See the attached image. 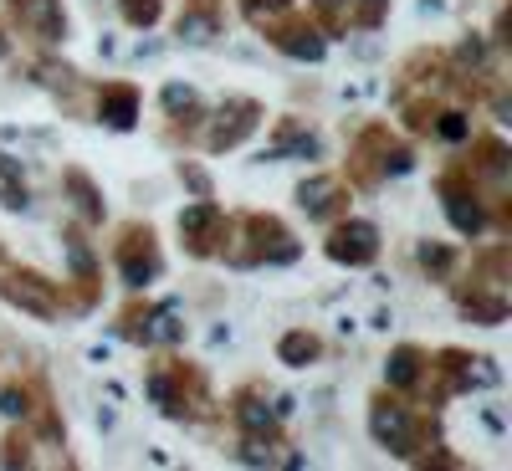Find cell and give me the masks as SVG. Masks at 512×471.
<instances>
[{
  "label": "cell",
  "instance_id": "44",
  "mask_svg": "<svg viewBox=\"0 0 512 471\" xmlns=\"http://www.w3.org/2000/svg\"><path fill=\"white\" fill-rule=\"evenodd\" d=\"M190 11H216V16H226V0H185Z\"/></svg>",
  "mask_w": 512,
  "mask_h": 471
},
{
  "label": "cell",
  "instance_id": "14",
  "mask_svg": "<svg viewBox=\"0 0 512 471\" xmlns=\"http://www.w3.org/2000/svg\"><path fill=\"white\" fill-rule=\"evenodd\" d=\"M231 425H236V436H262V441H287L282 436V410H272L267 390L262 384H236L231 390Z\"/></svg>",
  "mask_w": 512,
  "mask_h": 471
},
{
  "label": "cell",
  "instance_id": "22",
  "mask_svg": "<svg viewBox=\"0 0 512 471\" xmlns=\"http://www.w3.org/2000/svg\"><path fill=\"white\" fill-rule=\"evenodd\" d=\"M144 395L164 420H180V354L164 349L149 369H144Z\"/></svg>",
  "mask_w": 512,
  "mask_h": 471
},
{
  "label": "cell",
  "instance_id": "41",
  "mask_svg": "<svg viewBox=\"0 0 512 471\" xmlns=\"http://www.w3.org/2000/svg\"><path fill=\"white\" fill-rule=\"evenodd\" d=\"M0 205L16 210V216H21V210H31V190H26V180H0Z\"/></svg>",
  "mask_w": 512,
  "mask_h": 471
},
{
  "label": "cell",
  "instance_id": "1",
  "mask_svg": "<svg viewBox=\"0 0 512 471\" xmlns=\"http://www.w3.org/2000/svg\"><path fill=\"white\" fill-rule=\"evenodd\" d=\"M221 256L236 272L292 267L297 256H303V241H297V231L277 216V210H246V216H231V241H226Z\"/></svg>",
  "mask_w": 512,
  "mask_h": 471
},
{
  "label": "cell",
  "instance_id": "4",
  "mask_svg": "<svg viewBox=\"0 0 512 471\" xmlns=\"http://www.w3.org/2000/svg\"><path fill=\"white\" fill-rule=\"evenodd\" d=\"M267 123V103L262 98H251V93H226L216 108H205V118H200V149L205 154H236L256 128Z\"/></svg>",
  "mask_w": 512,
  "mask_h": 471
},
{
  "label": "cell",
  "instance_id": "16",
  "mask_svg": "<svg viewBox=\"0 0 512 471\" xmlns=\"http://www.w3.org/2000/svg\"><path fill=\"white\" fill-rule=\"evenodd\" d=\"M400 93H420V98H451V62L436 47H415L400 72H395V98Z\"/></svg>",
  "mask_w": 512,
  "mask_h": 471
},
{
  "label": "cell",
  "instance_id": "29",
  "mask_svg": "<svg viewBox=\"0 0 512 471\" xmlns=\"http://www.w3.org/2000/svg\"><path fill=\"white\" fill-rule=\"evenodd\" d=\"M415 267H420L425 277H431V282H451V277H456V267H461V246L425 236V241H415Z\"/></svg>",
  "mask_w": 512,
  "mask_h": 471
},
{
  "label": "cell",
  "instance_id": "46",
  "mask_svg": "<svg viewBox=\"0 0 512 471\" xmlns=\"http://www.w3.org/2000/svg\"><path fill=\"white\" fill-rule=\"evenodd\" d=\"M0 262H6V241H0Z\"/></svg>",
  "mask_w": 512,
  "mask_h": 471
},
{
  "label": "cell",
  "instance_id": "13",
  "mask_svg": "<svg viewBox=\"0 0 512 471\" xmlns=\"http://www.w3.org/2000/svg\"><path fill=\"white\" fill-rule=\"evenodd\" d=\"M477 384V354L461 349V344H446L431 354V369H425V390H431V410H441L446 400H461L472 395Z\"/></svg>",
  "mask_w": 512,
  "mask_h": 471
},
{
  "label": "cell",
  "instance_id": "15",
  "mask_svg": "<svg viewBox=\"0 0 512 471\" xmlns=\"http://www.w3.org/2000/svg\"><path fill=\"white\" fill-rule=\"evenodd\" d=\"M139 113H144V93L123 77H108L93 88V123L108 128V134H134L139 128Z\"/></svg>",
  "mask_w": 512,
  "mask_h": 471
},
{
  "label": "cell",
  "instance_id": "39",
  "mask_svg": "<svg viewBox=\"0 0 512 471\" xmlns=\"http://www.w3.org/2000/svg\"><path fill=\"white\" fill-rule=\"evenodd\" d=\"M410 466H441V471H466V456H456L441 436L436 441H425L415 456H410Z\"/></svg>",
  "mask_w": 512,
  "mask_h": 471
},
{
  "label": "cell",
  "instance_id": "26",
  "mask_svg": "<svg viewBox=\"0 0 512 471\" xmlns=\"http://www.w3.org/2000/svg\"><path fill=\"white\" fill-rule=\"evenodd\" d=\"M159 108H164V118L175 123V128H200V118H205L200 88H195V82H180V77L159 88Z\"/></svg>",
  "mask_w": 512,
  "mask_h": 471
},
{
  "label": "cell",
  "instance_id": "33",
  "mask_svg": "<svg viewBox=\"0 0 512 471\" xmlns=\"http://www.w3.org/2000/svg\"><path fill=\"white\" fill-rule=\"evenodd\" d=\"M149 297L144 292H128V303L118 308V318H113V333L123 338V344H139L144 349V333H149Z\"/></svg>",
  "mask_w": 512,
  "mask_h": 471
},
{
  "label": "cell",
  "instance_id": "21",
  "mask_svg": "<svg viewBox=\"0 0 512 471\" xmlns=\"http://www.w3.org/2000/svg\"><path fill=\"white\" fill-rule=\"evenodd\" d=\"M62 195H67L72 216H77L82 226H103V221H108V200H103V185H98V180H93L82 164H67V169H62Z\"/></svg>",
  "mask_w": 512,
  "mask_h": 471
},
{
  "label": "cell",
  "instance_id": "10",
  "mask_svg": "<svg viewBox=\"0 0 512 471\" xmlns=\"http://www.w3.org/2000/svg\"><path fill=\"white\" fill-rule=\"evenodd\" d=\"M384 251V231L369 221V216H354V210H344L338 221H328V236H323V256L333 267H349V272H364L379 262Z\"/></svg>",
  "mask_w": 512,
  "mask_h": 471
},
{
  "label": "cell",
  "instance_id": "17",
  "mask_svg": "<svg viewBox=\"0 0 512 471\" xmlns=\"http://www.w3.org/2000/svg\"><path fill=\"white\" fill-rule=\"evenodd\" d=\"M354 205V185L338 175V169H318V175H308L303 185H297V210H303L308 221H338L344 210Z\"/></svg>",
  "mask_w": 512,
  "mask_h": 471
},
{
  "label": "cell",
  "instance_id": "24",
  "mask_svg": "<svg viewBox=\"0 0 512 471\" xmlns=\"http://www.w3.org/2000/svg\"><path fill=\"white\" fill-rule=\"evenodd\" d=\"M26 425H31V436H36V441L67 446V425H62V415H57L52 384L41 379V374H31V415H26Z\"/></svg>",
  "mask_w": 512,
  "mask_h": 471
},
{
  "label": "cell",
  "instance_id": "23",
  "mask_svg": "<svg viewBox=\"0 0 512 471\" xmlns=\"http://www.w3.org/2000/svg\"><path fill=\"white\" fill-rule=\"evenodd\" d=\"M31 82H36V88H47L52 98H62L67 108H77V93H82V72L72 67V62H62L57 52H41L31 67Z\"/></svg>",
  "mask_w": 512,
  "mask_h": 471
},
{
  "label": "cell",
  "instance_id": "3",
  "mask_svg": "<svg viewBox=\"0 0 512 471\" xmlns=\"http://www.w3.org/2000/svg\"><path fill=\"white\" fill-rule=\"evenodd\" d=\"M369 436L379 451H390L395 461H410L425 441L441 436V415L431 405H410V395L395 390H374L369 395Z\"/></svg>",
  "mask_w": 512,
  "mask_h": 471
},
{
  "label": "cell",
  "instance_id": "19",
  "mask_svg": "<svg viewBox=\"0 0 512 471\" xmlns=\"http://www.w3.org/2000/svg\"><path fill=\"white\" fill-rule=\"evenodd\" d=\"M451 282H456V277H451ZM451 297H456V313H461L466 323H477V328H497V323H507V313H512L507 287L456 282V287H451Z\"/></svg>",
  "mask_w": 512,
  "mask_h": 471
},
{
  "label": "cell",
  "instance_id": "34",
  "mask_svg": "<svg viewBox=\"0 0 512 471\" xmlns=\"http://www.w3.org/2000/svg\"><path fill=\"white\" fill-rule=\"evenodd\" d=\"M0 466L16 471V466H36V436L26 420H11V431L0 436Z\"/></svg>",
  "mask_w": 512,
  "mask_h": 471
},
{
  "label": "cell",
  "instance_id": "2",
  "mask_svg": "<svg viewBox=\"0 0 512 471\" xmlns=\"http://www.w3.org/2000/svg\"><path fill=\"white\" fill-rule=\"evenodd\" d=\"M410 169H415L410 139H400L384 118H369L349 139V159H344L338 175H344L354 190H379L384 180H400V175H410Z\"/></svg>",
  "mask_w": 512,
  "mask_h": 471
},
{
  "label": "cell",
  "instance_id": "42",
  "mask_svg": "<svg viewBox=\"0 0 512 471\" xmlns=\"http://www.w3.org/2000/svg\"><path fill=\"white\" fill-rule=\"evenodd\" d=\"M180 180H185L195 195H210V175H205V169H195V164H180Z\"/></svg>",
  "mask_w": 512,
  "mask_h": 471
},
{
  "label": "cell",
  "instance_id": "37",
  "mask_svg": "<svg viewBox=\"0 0 512 471\" xmlns=\"http://www.w3.org/2000/svg\"><path fill=\"white\" fill-rule=\"evenodd\" d=\"M297 0H236V11H241V21L251 26V31H262L267 21H277L282 11H292Z\"/></svg>",
  "mask_w": 512,
  "mask_h": 471
},
{
  "label": "cell",
  "instance_id": "18",
  "mask_svg": "<svg viewBox=\"0 0 512 471\" xmlns=\"http://www.w3.org/2000/svg\"><path fill=\"white\" fill-rule=\"evenodd\" d=\"M466 144H472V154L456 159V164H461L482 190H507V175H512V144H507L502 134H472Z\"/></svg>",
  "mask_w": 512,
  "mask_h": 471
},
{
  "label": "cell",
  "instance_id": "38",
  "mask_svg": "<svg viewBox=\"0 0 512 471\" xmlns=\"http://www.w3.org/2000/svg\"><path fill=\"white\" fill-rule=\"evenodd\" d=\"M0 415L6 420H26L31 415V379H6L0 384Z\"/></svg>",
  "mask_w": 512,
  "mask_h": 471
},
{
  "label": "cell",
  "instance_id": "30",
  "mask_svg": "<svg viewBox=\"0 0 512 471\" xmlns=\"http://www.w3.org/2000/svg\"><path fill=\"white\" fill-rule=\"evenodd\" d=\"M492 52H497V47H492L482 31H466L456 47L446 52V62H451L456 72H466V77H492Z\"/></svg>",
  "mask_w": 512,
  "mask_h": 471
},
{
  "label": "cell",
  "instance_id": "20",
  "mask_svg": "<svg viewBox=\"0 0 512 471\" xmlns=\"http://www.w3.org/2000/svg\"><path fill=\"white\" fill-rule=\"evenodd\" d=\"M425 369H431V349L415 344V338H405V344H395L390 359H384V390L420 395L425 390Z\"/></svg>",
  "mask_w": 512,
  "mask_h": 471
},
{
  "label": "cell",
  "instance_id": "12",
  "mask_svg": "<svg viewBox=\"0 0 512 471\" xmlns=\"http://www.w3.org/2000/svg\"><path fill=\"white\" fill-rule=\"evenodd\" d=\"M6 16L36 52H62V41H67V6L62 0H6Z\"/></svg>",
  "mask_w": 512,
  "mask_h": 471
},
{
  "label": "cell",
  "instance_id": "45",
  "mask_svg": "<svg viewBox=\"0 0 512 471\" xmlns=\"http://www.w3.org/2000/svg\"><path fill=\"white\" fill-rule=\"evenodd\" d=\"M0 62H11V31L0 26Z\"/></svg>",
  "mask_w": 512,
  "mask_h": 471
},
{
  "label": "cell",
  "instance_id": "40",
  "mask_svg": "<svg viewBox=\"0 0 512 471\" xmlns=\"http://www.w3.org/2000/svg\"><path fill=\"white\" fill-rule=\"evenodd\" d=\"M349 16H354V31H379L390 21V0H349Z\"/></svg>",
  "mask_w": 512,
  "mask_h": 471
},
{
  "label": "cell",
  "instance_id": "5",
  "mask_svg": "<svg viewBox=\"0 0 512 471\" xmlns=\"http://www.w3.org/2000/svg\"><path fill=\"white\" fill-rule=\"evenodd\" d=\"M62 256H67V282H62V313H93L103 303V262L88 246L82 221L62 226Z\"/></svg>",
  "mask_w": 512,
  "mask_h": 471
},
{
  "label": "cell",
  "instance_id": "32",
  "mask_svg": "<svg viewBox=\"0 0 512 471\" xmlns=\"http://www.w3.org/2000/svg\"><path fill=\"white\" fill-rule=\"evenodd\" d=\"M431 139H441V144H466V139H472V108L441 98V103H436V118H431Z\"/></svg>",
  "mask_w": 512,
  "mask_h": 471
},
{
  "label": "cell",
  "instance_id": "11",
  "mask_svg": "<svg viewBox=\"0 0 512 471\" xmlns=\"http://www.w3.org/2000/svg\"><path fill=\"white\" fill-rule=\"evenodd\" d=\"M262 36H267V47H272V52H282V57H292V62L318 67V62L328 57V36L318 31V21H313L308 11H297V6L282 11L277 21H267Z\"/></svg>",
  "mask_w": 512,
  "mask_h": 471
},
{
  "label": "cell",
  "instance_id": "9",
  "mask_svg": "<svg viewBox=\"0 0 512 471\" xmlns=\"http://www.w3.org/2000/svg\"><path fill=\"white\" fill-rule=\"evenodd\" d=\"M175 231H180V246H185L190 262H216V256L226 251V241H231V210L216 205L210 195H195L180 210Z\"/></svg>",
  "mask_w": 512,
  "mask_h": 471
},
{
  "label": "cell",
  "instance_id": "28",
  "mask_svg": "<svg viewBox=\"0 0 512 471\" xmlns=\"http://www.w3.org/2000/svg\"><path fill=\"white\" fill-rule=\"evenodd\" d=\"M318 359H323L318 328H282V333H277V364H287V369H313Z\"/></svg>",
  "mask_w": 512,
  "mask_h": 471
},
{
  "label": "cell",
  "instance_id": "27",
  "mask_svg": "<svg viewBox=\"0 0 512 471\" xmlns=\"http://www.w3.org/2000/svg\"><path fill=\"white\" fill-rule=\"evenodd\" d=\"M185 344V308L169 297V303L149 308V333H144V349H180Z\"/></svg>",
  "mask_w": 512,
  "mask_h": 471
},
{
  "label": "cell",
  "instance_id": "31",
  "mask_svg": "<svg viewBox=\"0 0 512 471\" xmlns=\"http://www.w3.org/2000/svg\"><path fill=\"white\" fill-rule=\"evenodd\" d=\"M221 26H226V16H216V11H190V6H180L175 41H185V47H210V41H221Z\"/></svg>",
  "mask_w": 512,
  "mask_h": 471
},
{
  "label": "cell",
  "instance_id": "25",
  "mask_svg": "<svg viewBox=\"0 0 512 471\" xmlns=\"http://www.w3.org/2000/svg\"><path fill=\"white\" fill-rule=\"evenodd\" d=\"M318 134H313V123L303 118H277L272 123V144H267V159H318ZM262 159V164H267Z\"/></svg>",
  "mask_w": 512,
  "mask_h": 471
},
{
  "label": "cell",
  "instance_id": "7",
  "mask_svg": "<svg viewBox=\"0 0 512 471\" xmlns=\"http://www.w3.org/2000/svg\"><path fill=\"white\" fill-rule=\"evenodd\" d=\"M0 303L16 308L21 318L36 323H57L62 318V282H52L47 272H36L26 262H0Z\"/></svg>",
  "mask_w": 512,
  "mask_h": 471
},
{
  "label": "cell",
  "instance_id": "36",
  "mask_svg": "<svg viewBox=\"0 0 512 471\" xmlns=\"http://www.w3.org/2000/svg\"><path fill=\"white\" fill-rule=\"evenodd\" d=\"M118 16L134 31H154L164 21V0H118Z\"/></svg>",
  "mask_w": 512,
  "mask_h": 471
},
{
  "label": "cell",
  "instance_id": "6",
  "mask_svg": "<svg viewBox=\"0 0 512 471\" xmlns=\"http://www.w3.org/2000/svg\"><path fill=\"white\" fill-rule=\"evenodd\" d=\"M113 267H118V277H123L128 292H144V287L159 282V272H164V246H159V231H154L144 216L123 221V226L113 231Z\"/></svg>",
  "mask_w": 512,
  "mask_h": 471
},
{
  "label": "cell",
  "instance_id": "43",
  "mask_svg": "<svg viewBox=\"0 0 512 471\" xmlns=\"http://www.w3.org/2000/svg\"><path fill=\"white\" fill-rule=\"evenodd\" d=\"M0 180H26V175H21V159H11V154H0Z\"/></svg>",
  "mask_w": 512,
  "mask_h": 471
},
{
  "label": "cell",
  "instance_id": "8",
  "mask_svg": "<svg viewBox=\"0 0 512 471\" xmlns=\"http://www.w3.org/2000/svg\"><path fill=\"white\" fill-rule=\"evenodd\" d=\"M436 200H441V210H446V221H451L456 236H466V241L487 236V190L466 175L456 159L436 175Z\"/></svg>",
  "mask_w": 512,
  "mask_h": 471
},
{
  "label": "cell",
  "instance_id": "35",
  "mask_svg": "<svg viewBox=\"0 0 512 471\" xmlns=\"http://www.w3.org/2000/svg\"><path fill=\"white\" fill-rule=\"evenodd\" d=\"M308 16L318 21V31L328 41H344L354 31V16H349V0H308Z\"/></svg>",
  "mask_w": 512,
  "mask_h": 471
}]
</instances>
